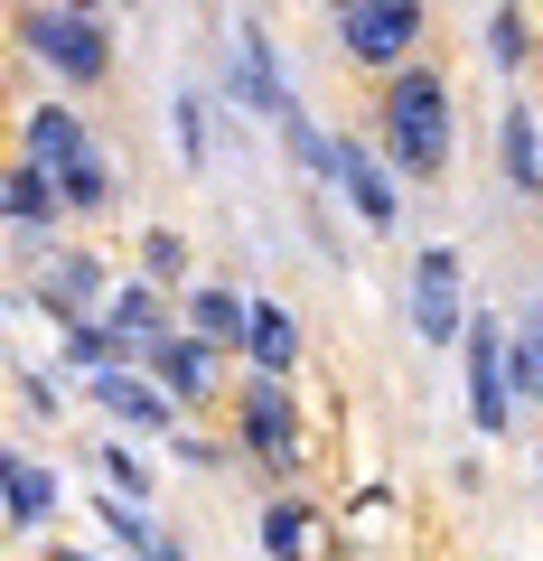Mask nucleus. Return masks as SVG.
I'll return each mask as SVG.
<instances>
[{"label":"nucleus","instance_id":"f257e3e1","mask_svg":"<svg viewBox=\"0 0 543 561\" xmlns=\"http://www.w3.org/2000/svg\"><path fill=\"white\" fill-rule=\"evenodd\" d=\"M365 140L394 179H422L441 187L450 179V150H460V103H450V76L441 66H403V76L375 84V113H365Z\"/></svg>","mask_w":543,"mask_h":561},{"label":"nucleus","instance_id":"f03ea898","mask_svg":"<svg viewBox=\"0 0 543 561\" xmlns=\"http://www.w3.org/2000/svg\"><path fill=\"white\" fill-rule=\"evenodd\" d=\"M235 459L244 468H262L272 486H291L301 478V459H309V421H301V402H291V383H235Z\"/></svg>","mask_w":543,"mask_h":561},{"label":"nucleus","instance_id":"7ed1b4c3","mask_svg":"<svg viewBox=\"0 0 543 561\" xmlns=\"http://www.w3.org/2000/svg\"><path fill=\"white\" fill-rule=\"evenodd\" d=\"M328 38H338V57L357 66L365 84H384V76H403V66H422L431 20L412 10V0H357V10L328 20Z\"/></svg>","mask_w":543,"mask_h":561},{"label":"nucleus","instance_id":"20e7f679","mask_svg":"<svg viewBox=\"0 0 543 561\" xmlns=\"http://www.w3.org/2000/svg\"><path fill=\"white\" fill-rule=\"evenodd\" d=\"M10 38L29 47L38 66H57L66 84H103L113 76V20L103 10H10Z\"/></svg>","mask_w":543,"mask_h":561},{"label":"nucleus","instance_id":"39448f33","mask_svg":"<svg viewBox=\"0 0 543 561\" xmlns=\"http://www.w3.org/2000/svg\"><path fill=\"white\" fill-rule=\"evenodd\" d=\"M460 365H468V421H478V440H506L516 431V383H506V328L487 309H468Z\"/></svg>","mask_w":543,"mask_h":561},{"label":"nucleus","instance_id":"423d86ee","mask_svg":"<svg viewBox=\"0 0 543 561\" xmlns=\"http://www.w3.org/2000/svg\"><path fill=\"white\" fill-rule=\"evenodd\" d=\"M142 375L169 393V412H179V421H206L225 402V356H216V346H197V337H160L142 356Z\"/></svg>","mask_w":543,"mask_h":561},{"label":"nucleus","instance_id":"0eeeda50","mask_svg":"<svg viewBox=\"0 0 543 561\" xmlns=\"http://www.w3.org/2000/svg\"><path fill=\"white\" fill-rule=\"evenodd\" d=\"M328 179L347 187V206H357V225H365V234H394V225H403L394 169L375 160V140H328Z\"/></svg>","mask_w":543,"mask_h":561},{"label":"nucleus","instance_id":"6e6552de","mask_svg":"<svg viewBox=\"0 0 543 561\" xmlns=\"http://www.w3.org/2000/svg\"><path fill=\"white\" fill-rule=\"evenodd\" d=\"M412 328H422V346H460V337H468V309H460V253H450V243H431V253L412 262Z\"/></svg>","mask_w":543,"mask_h":561},{"label":"nucleus","instance_id":"1a4fd4ad","mask_svg":"<svg viewBox=\"0 0 543 561\" xmlns=\"http://www.w3.org/2000/svg\"><path fill=\"white\" fill-rule=\"evenodd\" d=\"M103 300H113V272H103L94 253H57L38 272V309L57 328H84V319H103Z\"/></svg>","mask_w":543,"mask_h":561},{"label":"nucleus","instance_id":"9d476101","mask_svg":"<svg viewBox=\"0 0 543 561\" xmlns=\"http://www.w3.org/2000/svg\"><path fill=\"white\" fill-rule=\"evenodd\" d=\"M244 319H253V300H244V290H225V280H188V290H179V337L216 346L225 365L244 356Z\"/></svg>","mask_w":543,"mask_h":561},{"label":"nucleus","instance_id":"9b49d317","mask_svg":"<svg viewBox=\"0 0 543 561\" xmlns=\"http://www.w3.org/2000/svg\"><path fill=\"white\" fill-rule=\"evenodd\" d=\"M103 328H113L122 356L142 365L160 337H179V300H169V290H150V280H122L113 300H103Z\"/></svg>","mask_w":543,"mask_h":561},{"label":"nucleus","instance_id":"f8f14e48","mask_svg":"<svg viewBox=\"0 0 543 561\" xmlns=\"http://www.w3.org/2000/svg\"><path fill=\"white\" fill-rule=\"evenodd\" d=\"M20 160H29V169H47V179H66L76 160H94V131H84L66 103H38V113L20 122Z\"/></svg>","mask_w":543,"mask_h":561},{"label":"nucleus","instance_id":"ddd939ff","mask_svg":"<svg viewBox=\"0 0 543 561\" xmlns=\"http://www.w3.org/2000/svg\"><path fill=\"white\" fill-rule=\"evenodd\" d=\"M244 365H253L262 383H291V365H301V319H291L282 300H253V319H244Z\"/></svg>","mask_w":543,"mask_h":561},{"label":"nucleus","instance_id":"4468645a","mask_svg":"<svg viewBox=\"0 0 543 561\" xmlns=\"http://www.w3.org/2000/svg\"><path fill=\"white\" fill-rule=\"evenodd\" d=\"M235 47H244V57H235V94L253 103L262 122H291V113H301V103H291V84H282V66H272V38H262V28L244 20V28H235Z\"/></svg>","mask_w":543,"mask_h":561},{"label":"nucleus","instance_id":"2eb2a0df","mask_svg":"<svg viewBox=\"0 0 543 561\" xmlns=\"http://www.w3.org/2000/svg\"><path fill=\"white\" fill-rule=\"evenodd\" d=\"M84 393H94L113 421H132V431H179V412H169V393L150 375H94Z\"/></svg>","mask_w":543,"mask_h":561},{"label":"nucleus","instance_id":"dca6fc26","mask_svg":"<svg viewBox=\"0 0 543 561\" xmlns=\"http://www.w3.org/2000/svg\"><path fill=\"white\" fill-rule=\"evenodd\" d=\"M0 505H10V524H47V515H57V468L0 449Z\"/></svg>","mask_w":543,"mask_h":561},{"label":"nucleus","instance_id":"f3484780","mask_svg":"<svg viewBox=\"0 0 543 561\" xmlns=\"http://www.w3.org/2000/svg\"><path fill=\"white\" fill-rule=\"evenodd\" d=\"M0 216L20 225V234L57 225V216H66V206H57V179H47V169H29V160H10V169H0Z\"/></svg>","mask_w":543,"mask_h":561},{"label":"nucleus","instance_id":"a211bd4d","mask_svg":"<svg viewBox=\"0 0 543 561\" xmlns=\"http://www.w3.org/2000/svg\"><path fill=\"white\" fill-rule=\"evenodd\" d=\"M497 160H506V179H516V197H543V122L524 113H506V131H497Z\"/></svg>","mask_w":543,"mask_h":561},{"label":"nucleus","instance_id":"6ab92c4d","mask_svg":"<svg viewBox=\"0 0 543 561\" xmlns=\"http://www.w3.org/2000/svg\"><path fill=\"white\" fill-rule=\"evenodd\" d=\"M94 524H103V534H113V542H122V552H132V561H160V542H169L160 524H150V505H122L113 486H103V496H94Z\"/></svg>","mask_w":543,"mask_h":561},{"label":"nucleus","instance_id":"aec40b11","mask_svg":"<svg viewBox=\"0 0 543 561\" xmlns=\"http://www.w3.org/2000/svg\"><path fill=\"white\" fill-rule=\"evenodd\" d=\"M142 280L169 290V300L188 290V234H179V225H150V234H142Z\"/></svg>","mask_w":543,"mask_h":561},{"label":"nucleus","instance_id":"412c9836","mask_svg":"<svg viewBox=\"0 0 543 561\" xmlns=\"http://www.w3.org/2000/svg\"><path fill=\"white\" fill-rule=\"evenodd\" d=\"M506 383H516V402H534V412H543V309L506 337Z\"/></svg>","mask_w":543,"mask_h":561},{"label":"nucleus","instance_id":"4be33fe9","mask_svg":"<svg viewBox=\"0 0 543 561\" xmlns=\"http://www.w3.org/2000/svg\"><path fill=\"white\" fill-rule=\"evenodd\" d=\"M309 552V505L301 496H272L262 505V561H301Z\"/></svg>","mask_w":543,"mask_h":561},{"label":"nucleus","instance_id":"5701e85b","mask_svg":"<svg viewBox=\"0 0 543 561\" xmlns=\"http://www.w3.org/2000/svg\"><path fill=\"white\" fill-rule=\"evenodd\" d=\"M57 206H66V216H103V206H113V169H103V150L57 179Z\"/></svg>","mask_w":543,"mask_h":561},{"label":"nucleus","instance_id":"b1692460","mask_svg":"<svg viewBox=\"0 0 543 561\" xmlns=\"http://www.w3.org/2000/svg\"><path fill=\"white\" fill-rule=\"evenodd\" d=\"M487 57H497V76H524V57H534V20H524V10H497V20H487Z\"/></svg>","mask_w":543,"mask_h":561},{"label":"nucleus","instance_id":"393cba45","mask_svg":"<svg viewBox=\"0 0 543 561\" xmlns=\"http://www.w3.org/2000/svg\"><path fill=\"white\" fill-rule=\"evenodd\" d=\"M94 468H103V486H113L122 505H150V468L132 459V449H122V440H103V449H94Z\"/></svg>","mask_w":543,"mask_h":561},{"label":"nucleus","instance_id":"a878e982","mask_svg":"<svg viewBox=\"0 0 543 561\" xmlns=\"http://www.w3.org/2000/svg\"><path fill=\"white\" fill-rule=\"evenodd\" d=\"M169 459L179 468H235V440H206L197 421H179V431H169Z\"/></svg>","mask_w":543,"mask_h":561},{"label":"nucleus","instance_id":"bb28decb","mask_svg":"<svg viewBox=\"0 0 543 561\" xmlns=\"http://www.w3.org/2000/svg\"><path fill=\"white\" fill-rule=\"evenodd\" d=\"M179 160H188V169L206 160V113H197V84L179 94Z\"/></svg>","mask_w":543,"mask_h":561},{"label":"nucleus","instance_id":"cd10ccee","mask_svg":"<svg viewBox=\"0 0 543 561\" xmlns=\"http://www.w3.org/2000/svg\"><path fill=\"white\" fill-rule=\"evenodd\" d=\"M47 561H94V552H47Z\"/></svg>","mask_w":543,"mask_h":561},{"label":"nucleus","instance_id":"c85d7f7f","mask_svg":"<svg viewBox=\"0 0 543 561\" xmlns=\"http://www.w3.org/2000/svg\"><path fill=\"white\" fill-rule=\"evenodd\" d=\"M0 38H10V10H0Z\"/></svg>","mask_w":543,"mask_h":561}]
</instances>
